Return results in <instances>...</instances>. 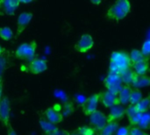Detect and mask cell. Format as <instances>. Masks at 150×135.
Segmentation results:
<instances>
[{
	"mask_svg": "<svg viewBox=\"0 0 150 135\" xmlns=\"http://www.w3.org/2000/svg\"><path fill=\"white\" fill-rule=\"evenodd\" d=\"M133 63L130 55L126 51H115L111 54L109 63V73L121 75L126 70L132 69Z\"/></svg>",
	"mask_w": 150,
	"mask_h": 135,
	"instance_id": "cell-1",
	"label": "cell"
},
{
	"mask_svg": "<svg viewBox=\"0 0 150 135\" xmlns=\"http://www.w3.org/2000/svg\"><path fill=\"white\" fill-rule=\"evenodd\" d=\"M132 4L127 0H119L116 1L106 11V18L109 20L119 22L124 19L131 11Z\"/></svg>",
	"mask_w": 150,
	"mask_h": 135,
	"instance_id": "cell-2",
	"label": "cell"
},
{
	"mask_svg": "<svg viewBox=\"0 0 150 135\" xmlns=\"http://www.w3.org/2000/svg\"><path fill=\"white\" fill-rule=\"evenodd\" d=\"M37 47L38 45L34 40L22 43L17 47L15 51V56L16 58L21 61H25L27 62H30L36 58Z\"/></svg>",
	"mask_w": 150,
	"mask_h": 135,
	"instance_id": "cell-3",
	"label": "cell"
},
{
	"mask_svg": "<svg viewBox=\"0 0 150 135\" xmlns=\"http://www.w3.org/2000/svg\"><path fill=\"white\" fill-rule=\"evenodd\" d=\"M104 84L107 91L115 95H118L120 93L121 88L124 85L120 75L112 73H108V75L105 77Z\"/></svg>",
	"mask_w": 150,
	"mask_h": 135,
	"instance_id": "cell-4",
	"label": "cell"
},
{
	"mask_svg": "<svg viewBox=\"0 0 150 135\" xmlns=\"http://www.w3.org/2000/svg\"><path fill=\"white\" fill-rule=\"evenodd\" d=\"M100 97H101V92L95 93L89 97L82 105V111L86 116L91 115L93 112H95L98 110V105L100 102Z\"/></svg>",
	"mask_w": 150,
	"mask_h": 135,
	"instance_id": "cell-5",
	"label": "cell"
},
{
	"mask_svg": "<svg viewBox=\"0 0 150 135\" xmlns=\"http://www.w3.org/2000/svg\"><path fill=\"white\" fill-rule=\"evenodd\" d=\"M11 116V104L7 97H3L0 100V122L5 127H11L10 126Z\"/></svg>",
	"mask_w": 150,
	"mask_h": 135,
	"instance_id": "cell-6",
	"label": "cell"
},
{
	"mask_svg": "<svg viewBox=\"0 0 150 135\" xmlns=\"http://www.w3.org/2000/svg\"><path fill=\"white\" fill-rule=\"evenodd\" d=\"M94 47V40L89 33H83L75 45V49L78 53L84 54Z\"/></svg>",
	"mask_w": 150,
	"mask_h": 135,
	"instance_id": "cell-7",
	"label": "cell"
},
{
	"mask_svg": "<svg viewBox=\"0 0 150 135\" xmlns=\"http://www.w3.org/2000/svg\"><path fill=\"white\" fill-rule=\"evenodd\" d=\"M89 117H90V124H91V127H93L95 129L96 132L100 133L107 124L106 116L102 112H100L98 110H97L95 112H93Z\"/></svg>",
	"mask_w": 150,
	"mask_h": 135,
	"instance_id": "cell-8",
	"label": "cell"
},
{
	"mask_svg": "<svg viewBox=\"0 0 150 135\" xmlns=\"http://www.w3.org/2000/svg\"><path fill=\"white\" fill-rule=\"evenodd\" d=\"M19 4L18 0H0V17L13 16Z\"/></svg>",
	"mask_w": 150,
	"mask_h": 135,
	"instance_id": "cell-9",
	"label": "cell"
},
{
	"mask_svg": "<svg viewBox=\"0 0 150 135\" xmlns=\"http://www.w3.org/2000/svg\"><path fill=\"white\" fill-rule=\"evenodd\" d=\"M47 69V61L44 58H35L28 62L27 70L33 75H40Z\"/></svg>",
	"mask_w": 150,
	"mask_h": 135,
	"instance_id": "cell-10",
	"label": "cell"
},
{
	"mask_svg": "<svg viewBox=\"0 0 150 135\" xmlns=\"http://www.w3.org/2000/svg\"><path fill=\"white\" fill-rule=\"evenodd\" d=\"M44 117L48 122L52 123L54 126L61 124L64 120L63 114L60 111H58L54 106L47 108L44 112Z\"/></svg>",
	"mask_w": 150,
	"mask_h": 135,
	"instance_id": "cell-11",
	"label": "cell"
},
{
	"mask_svg": "<svg viewBox=\"0 0 150 135\" xmlns=\"http://www.w3.org/2000/svg\"><path fill=\"white\" fill-rule=\"evenodd\" d=\"M33 13L30 11H23L21 12L17 19V34H21L25 29L27 27V25L31 23L33 19Z\"/></svg>",
	"mask_w": 150,
	"mask_h": 135,
	"instance_id": "cell-12",
	"label": "cell"
},
{
	"mask_svg": "<svg viewBox=\"0 0 150 135\" xmlns=\"http://www.w3.org/2000/svg\"><path fill=\"white\" fill-rule=\"evenodd\" d=\"M100 102L105 108H112L113 106L120 105L118 95L112 94L107 90L101 92Z\"/></svg>",
	"mask_w": 150,
	"mask_h": 135,
	"instance_id": "cell-13",
	"label": "cell"
},
{
	"mask_svg": "<svg viewBox=\"0 0 150 135\" xmlns=\"http://www.w3.org/2000/svg\"><path fill=\"white\" fill-rule=\"evenodd\" d=\"M126 115V108L121 105H116L111 108L109 114L106 116L107 118V123L110 122H118L119 120L122 119L124 116Z\"/></svg>",
	"mask_w": 150,
	"mask_h": 135,
	"instance_id": "cell-14",
	"label": "cell"
},
{
	"mask_svg": "<svg viewBox=\"0 0 150 135\" xmlns=\"http://www.w3.org/2000/svg\"><path fill=\"white\" fill-rule=\"evenodd\" d=\"M126 115L128 118V121L131 127H138V124L140 122L142 113H140L135 105H129L126 108Z\"/></svg>",
	"mask_w": 150,
	"mask_h": 135,
	"instance_id": "cell-15",
	"label": "cell"
},
{
	"mask_svg": "<svg viewBox=\"0 0 150 135\" xmlns=\"http://www.w3.org/2000/svg\"><path fill=\"white\" fill-rule=\"evenodd\" d=\"M132 69L138 76H147V74L149 72L150 70L149 61H146L135 63L133 65Z\"/></svg>",
	"mask_w": 150,
	"mask_h": 135,
	"instance_id": "cell-16",
	"label": "cell"
},
{
	"mask_svg": "<svg viewBox=\"0 0 150 135\" xmlns=\"http://www.w3.org/2000/svg\"><path fill=\"white\" fill-rule=\"evenodd\" d=\"M132 90H133V89L131 88V86L123 85L120 93L118 94L119 100H120V103L121 105L124 106V105L129 104V98H130V95H131Z\"/></svg>",
	"mask_w": 150,
	"mask_h": 135,
	"instance_id": "cell-17",
	"label": "cell"
},
{
	"mask_svg": "<svg viewBox=\"0 0 150 135\" xmlns=\"http://www.w3.org/2000/svg\"><path fill=\"white\" fill-rule=\"evenodd\" d=\"M150 85V76H138L136 75L134 82L132 83V86H134L135 89H141L145 88Z\"/></svg>",
	"mask_w": 150,
	"mask_h": 135,
	"instance_id": "cell-18",
	"label": "cell"
},
{
	"mask_svg": "<svg viewBox=\"0 0 150 135\" xmlns=\"http://www.w3.org/2000/svg\"><path fill=\"white\" fill-rule=\"evenodd\" d=\"M39 123H40V127L43 134L45 135L50 134L51 133H53L54 131H55L57 129L56 126H54L52 123L48 122L45 118L40 119V121H39Z\"/></svg>",
	"mask_w": 150,
	"mask_h": 135,
	"instance_id": "cell-19",
	"label": "cell"
},
{
	"mask_svg": "<svg viewBox=\"0 0 150 135\" xmlns=\"http://www.w3.org/2000/svg\"><path fill=\"white\" fill-rule=\"evenodd\" d=\"M135 76H136V74L134 72V70L132 69H129L126 70L125 72H123L120 75L123 84L127 85V86H131L133 82H134Z\"/></svg>",
	"mask_w": 150,
	"mask_h": 135,
	"instance_id": "cell-20",
	"label": "cell"
},
{
	"mask_svg": "<svg viewBox=\"0 0 150 135\" xmlns=\"http://www.w3.org/2000/svg\"><path fill=\"white\" fill-rule=\"evenodd\" d=\"M129 55H130V60H131L133 65L135 63H138V62H142V61H149V60H148L144 56V54L142 53V51L139 49H133L131 51V53L129 54Z\"/></svg>",
	"mask_w": 150,
	"mask_h": 135,
	"instance_id": "cell-21",
	"label": "cell"
},
{
	"mask_svg": "<svg viewBox=\"0 0 150 135\" xmlns=\"http://www.w3.org/2000/svg\"><path fill=\"white\" fill-rule=\"evenodd\" d=\"M136 109L137 111L140 112V113H145V112H148L150 110V95L146 97V98H143L139 104H137L136 105Z\"/></svg>",
	"mask_w": 150,
	"mask_h": 135,
	"instance_id": "cell-22",
	"label": "cell"
},
{
	"mask_svg": "<svg viewBox=\"0 0 150 135\" xmlns=\"http://www.w3.org/2000/svg\"><path fill=\"white\" fill-rule=\"evenodd\" d=\"M118 129H119V124H118V122H110V123H107L106 124V126L99 133V134L113 135L114 134H116V132H117Z\"/></svg>",
	"mask_w": 150,
	"mask_h": 135,
	"instance_id": "cell-23",
	"label": "cell"
},
{
	"mask_svg": "<svg viewBox=\"0 0 150 135\" xmlns=\"http://www.w3.org/2000/svg\"><path fill=\"white\" fill-rule=\"evenodd\" d=\"M138 127L142 130H149L150 129V112H145L142 114Z\"/></svg>",
	"mask_w": 150,
	"mask_h": 135,
	"instance_id": "cell-24",
	"label": "cell"
},
{
	"mask_svg": "<svg viewBox=\"0 0 150 135\" xmlns=\"http://www.w3.org/2000/svg\"><path fill=\"white\" fill-rule=\"evenodd\" d=\"M143 98L142 92L139 89H134L132 90L130 98H129V105H136L137 104L140 103V101Z\"/></svg>",
	"mask_w": 150,
	"mask_h": 135,
	"instance_id": "cell-25",
	"label": "cell"
},
{
	"mask_svg": "<svg viewBox=\"0 0 150 135\" xmlns=\"http://www.w3.org/2000/svg\"><path fill=\"white\" fill-rule=\"evenodd\" d=\"M13 38V32L9 26L0 27V39L4 41H9Z\"/></svg>",
	"mask_w": 150,
	"mask_h": 135,
	"instance_id": "cell-26",
	"label": "cell"
},
{
	"mask_svg": "<svg viewBox=\"0 0 150 135\" xmlns=\"http://www.w3.org/2000/svg\"><path fill=\"white\" fill-rule=\"evenodd\" d=\"M76 133L79 135H96L95 129L88 126H83V127H79L76 130Z\"/></svg>",
	"mask_w": 150,
	"mask_h": 135,
	"instance_id": "cell-27",
	"label": "cell"
},
{
	"mask_svg": "<svg viewBox=\"0 0 150 135\" xmlns=\"http://www.w3.org/2000/svg\"><path fill=\"white\" fill-rule=\"evenodd\" d=\"M62 110H63V117L64 116L70 115L74 112V110H75V107L73 105V103L72 102H67V103H65L63 105Z\"/></svg>",
	"mask_w": 150,
	"mask_h": 135,
	"instance_id": "cell-28",
	"label": "cell"
},
{
	"mask_svg": "<svg viewBox=\"0 0 150 135\" xmlns=\"http://www.w3.org/2000/svg\"><path fill=\"white\" fill-rule=\"evenodd\" d=\"M142 53L144 54V56L148 59L150 60V39L147 40L142 46Z\"/></svg>",
	"mask_w": 150,
	"mask_h": 135,
	"instance_id": "cell-29",
	"label": "cell"
},
{
	"mask_svg": "<svg viewBox=\"0 0 150 135\" xmlns=\"http://www.w3.org/2000/svg\"><path fill=\"white\" fill-rule=\"evenodd\" d=\"M8 67V60L4 55L0 56V79H2L3 74Z\"/></svg>",
	"mask_w": 150,
	"mask_h": 135,
	"instance_id": "cell-30",
	"label": "cell"
},
{
	"mask_svg": "<svg viewBox=\"0 0 150 135\" xmlns=\"http://www.w3.org/2000/svg\"><path fill=\"white\" fill-rule=\"evenodd\" d=\"M129 130H130V127H120L115 135H130L129 134Z\"/></svg>",
	"mask_w": 150,
	"mask_h": 135,
	"instance_id": "cell-31",
	"label": "cell"
},
{
	"mask_svg": "<svg viewBox=\"0 0 150 135\" xmlns=\"http://www.w3.org/2000/svg\"><path fill=\"white\" fill-rule=\"evenodd\" d=\"M143 134L142 130L140 129L138 127H131L129 130V134L130 135H142Z\"/></svg>",
	"mask_w": 150,
	"mask_h": 135,
	"instance_id": "cell-32",
	"label": "cell"
},
{
	"mask_svg": "<svg viewBox=\"0 0 150 135\" xmlns=\"http://www.w3.org/2000/svg\"><path fill=\"white\" fill-rule=\"evenodd\" d=\"M70 133H69L68 131L65 130H62V129H56L55 131H54L53 133H51L50 134L48 135H69Z\"/></svg>",
	"mask_w": 150,
	"mask_h": 135,
	"instance_id": "cell-33",
	"label": "cell"
},
{
	"mask_svg": "<svg viewBox=\"0 0 150 135\" xmlns=\"http://www.w3.org/2000/svg\"><path fill=\"white\" fill-rule=\"evenodd\" d=\"M3 91H4V83L3 79H0V100L3 98Z\"/></svg>",
	"mask_w": 150,
	"mask_h": 135,
	"instance_id": "cell-34",
	"label": "cell"
},
{
	"mask_svg": "<svg viewBox=\"0 0 150 135\" xmlns=\"http://www.w3.org/2000/svg\"><path fill=\"white\" fill-rule=\"evenodd\" d=\"M7 135H17V133L15 132V130L11 127H9V131H8V134Z\"/></svg>",
	"mask_w": 150,
	"mask_h": 135,
	"instance_id": "cell-35",
	"label": "cell"
},
{
	"mask_svg": "<svg viewBox=\"0 0 150 135\" xmlns=\"http://www.w3.org/2000/svg\"><path fill=\"white\" fill-rule=\"evenodd\" d=\"M4 48L0 45V56L4 55Z\"/></svg>",
	"mask_w": 150,
	"mask_h": 135,
	"instance_id": "cell-36",
	"label": "cell"
},
{
	"mask_svg": "<svg viewBox=\"0 0 150 135\" xmlns=\"http://www.w3.org/2000/svg\"><path fill=\"white\" fill-rule=\"evenodd\" d=\"M91 4H100L101 1H91Z\"/></svg>",
	"mask_w": 150,
	"mask_h": 135,
	"instance_id": "cell-37",
	"label": "cell"
},
{
	"mask_svg": "<svg viewBox=\"0 0 150 135\" xmlns=\"http://www.w3.org/2000/svg\"><path fill=\"white\" fill-rule=\"evenodd\" d=\"M69 135H79L78 134H69Z\"/></svg>",
	"mask_w": 150,
	"mask_h": 135,
	"instance_id": "cell-38",
	"label": "cell"
},
{
	"mask_svg": "<svg viewBox=\"0 0 150 135\" xmlns=\"http://www.w3.org/2000/svg\"><path fill=\"white\" fill-rule=\"evenodd\" d=\"M142 135H149V134H146V133H143Z\"/></svg>",
	"mask_w": 150,
	"mask_h": 135,
	"instance_id": "cell-39",
	"label": "cell"
},
{
	"mask_svg": "<svg viewBox=\"0 0 150 135\" xmlns=\"http://www.w3.org/2000/svg\"><path fill=\"white\" fill-rule=\"evenodd\" d=\"M99 135H105V134H99Z\"/></svg>",
	"mask_w": 150,
	"mask_h": 135,
	"instance_id": "cell-40",
	"label": "cell"
}]
</instances>
